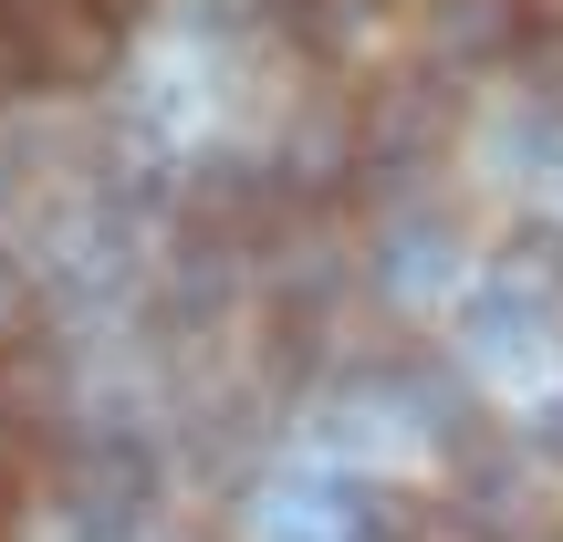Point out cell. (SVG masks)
I'll list each match as a JSON object with an SVG mask.
<instances>
[{
  "instance_id": "obj_8",
  "label": "cell",
  "mask_w": 563,
  "mask_h": 542,
  "mask_svg": "<svg viewBox=\"0 0 563 542\" xmlns=\"http://www.w3.org/2000/svg\"><path fill=\"white\" fill-rule=\"evenodd\" d=\"M42 334V281L11 262V251H0V355H21V344Z\"/></svg>"
},
{
  "instance_id": "obj_6",
  "label": "cell",
  "mask_w": 563,
  "mask_h": 542,
  "mask_svg": "<svg viewBox=\"0 0 563 542\" xmlns=\"http://www.w3.org/2000/svg\"><path fill=\"white\" fill-rule=\"evenodd\" d=\"M511 32H522L511 0H428V42H439V63H490V53H511Z\"/></svg>"
},
{
  "instance_id": "obj_1",
  "label": "cell",
  "mask_w": 563,
  "mask_h": 542,
  "mask_svg": "<svg viewBox=\"0 0 563 542\" xmlns=\"http://www.w3.org/2000/svg\"><path fill=\"white\" fill-rule=\"evenodd\" d=\"M0 32L21 53V95L53 84V95H84L125 63V21L104 0H0Z\"/></svg>"
},
{
  "instance_id": "obj_14",
  "label": "cell",
  "mask_w": 563,
  "mask_h": 542,
  "mask_svg": "<svg viewBox=\"0 0 563 542\" xmlns=\"http://www.w3.org/2000/svg\"><path fill=\"white\" fill-rule=\"evenodd\" d=\"M104 11H115V21H146V11H157V0H104Z\"/></svg>"
},
{
  "instance_id": "obj_13",
  "label": "cell",
  "mask_w": 563,
  "mask_h": 542,
  "mask_svg": "<svg viewBox=\"0 0 563 542\" xmlns=\"http://www.w3.org/2000/svg\"><path fill=\"white\" fill-rule=\"evenodd\" d=\"M522 11V32H543V42H563V0H511Z\"/></svg>"
},
{
  "instance_id": "obj_4",
  "label": "cell",
  "mask_w": 563,
  "mask_h": 542,
  "mask_svg": "<svg viewBox=\"0 0 563 542\" xmlns=\"http://www.w3.org/2000/svg\"><path fill=\"white\" fill-rule=\"evenodd\" d=\"M553 323H563V313H543V302H522V292H501V281H481V292H470L460 344L490 365V376H532V365H543V344H553Z\"/></svg>"
},
{
  "instance_id": "obj_12",
  "label": "cell",
  "mask_w": 563,
  "mask_h": 542,
  "mask_svg": "<svg viewBox=\"0 0 563 542\" xmlns=\"http://www.w3.org/2000/svg\"><path fill=\"white\" fill-rule=\"evenodd\" d=\"M532 449H543V460H563V397L532 407Z\"/></svg>"
},
{
  "instance_id": "obj_2",
  "label": "cell",
  "mask_w": 563,
  "mask_h": 542,
  "mask_svg": "<svg viewBox=\"0 0 563 542\" xmlns=\"http://www.w3.org/2000/svg\"><path fill=\"white\" fill-rule=\"evenodd\" d=\"M146 511H157V449L125 439V428H95V439L63 460V522L84 542H136Z\"/></svg>"
},
{
  "instance_id": "obj_11",
  "label": "cell",
  "mask_w": 563,
  "mask_h": 542,
  "mask_svg": "<svg viewBox=\"0 0 563 542\" xmlns=\"http://www.w3.org/2000/svg\"><path fill=\"white\" fill-rule=\"evenodd\" d=\"M407 542H490V522L470 501H418L407 511Z\"/></svg>"
},
{
  "instance_id": "obj_9",
  "label": "cell",
  "mask_w": 563,
  "mask_h": 542,
  "mask_svg": "<svg viewBox=\"0 0 563 542\" xmlns=\"http://www.w3.org/2000/svg\"><path fill=\"white\" fill-rule=\"evenodd\" d=\"M21 490H32V418L0 407V532L21 522Z\"/></svg>"
},
{
  "instance_id": "obj_7",
  "label": "cell",
  "mask_w": 563,
  "mask_h": 542,
  "mask_svg": "<svg viewBox=\"0 0 563 542\" xmlns=\"http://www.w3.org/2000/svg\"><path fill=\"white\" fill-rule=\"evenodd\" d=\"M490 281L501 292H522V302H543V313H563V230H511L501 251H490Z\"/></svg>"
},
{
  "instance_id": "obj_5",
  "label": "cell",
  "mask_w": 563,
  "mask_h": 542,
  "mask_svg": "<svg viewBox=\"0 0 563 542\" xmlns=\"http://www.w3.org/2000/svg\"><path fill=\"white\" fill-rule=\"evenodd\" d=\"M262 542H355V480H272Z\"/></svg>"
},
{
  "instance_id": "obj_10",
  "label": "cell",
  "mask_w": 563,
  "mask_h": 542,
  "mask_svg": "<svg viewBox=\"0 0 563 542\" xmlns=\"http://www.w3.org/2000/svg\"><path fill=\"white\" fill-rule=\"evenodd\" d=\"M501 167H563V115H522V125H501Z\"/></svg>"
},
{
  "instance_id": "obj_3",
  "label": "cell",
  "mask_w": 563,
  "mask_h": 542,
  "mask_svg": "<svg viewBox=\"0 0 563 542\" xmlns=\"http://www.w3.org/2000/svg\"><path fill=\"white\" fill-rule=\"evenodd\" d=\"M376 292L386 302H439L449 281H460V230L439 220V209H397V220L376 230Z\"/></svg>"
}]
</instances>
